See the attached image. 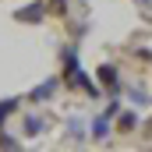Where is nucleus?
Listing matches in <instances>:
<instances>
[{
	"label": "nucleus",
	"mask_w": 152,
	"mask_h": 152,
	"mask_svg": "<svg viewBox=\"0 0 152 152\" xmlns=\"http://www.w3.org/2000/svg\"><path fill=\"white\" fill-rule=\"evenodd\" d=\"M18 106H21V99L14 96V99H0V131H4V124L11 120V117L18 113Z\"/></svg>",
	"instance_id": "6"
},
{
	"label": "nucleus",
	"mask_w": 152,
	"mask_h": 152,
	"mask_svg": "<svg viewBox=\"0 0 152 152\" xmlns=\"http://www.w3.org/2000/svg\"><path fill=\"white\" fill-rule=\"evenodd\" d=\"M134 127H138V117L131 113V110H127V113H120V131H134Z\"/></svg>",
	"instance_id": "8"
},
{
	"label": "nucleus",
	"mask_w": 152,
	"mask_h": 152,
	"mask_svg": "<svg viewBox=\"0 0 152 152\" xmlns=\"http://www.w3.org/2000/svg\"><path fill=\"white\" fill-rule=\"evenodd\" d=\"M64 7H67V0H53V11L57 14H64Z\"/></svg>",
	"instance_id": "10"
},
{
	"label": "nucleus",
	"mask_w": 152,
	"mask_h": 152,
	"mask_svg": "<svg viewBox=\"0 0 152 152\" xmlns=\"http://www.w3.org/2000/svg\"><path fill=\"white\" fill-rule=\"evenodd\" d=\"M42 131H46V120L42 117H25V134L28 138H39Z\"/></svg>",
	"instance_id": "7"
},
{
	"label": "nucleus",
	"mask_w": 152,
	"mask_h": 152,
	"mask_svg": "<svg viewBox=\"0 0 152 152\" xmlns=\"http://www.w3.org/2000/svg\"><path fill=\"white\" fill-rule=\"evenodd\" d=\"M57 85H60V78H46L39 88H32V92H28V103H46V99L57 92Z\"/></svg>",
	"instance_id": "3"
},
{
	"label": "nucleus",
	"mask_w": 152,
	"mask_h": 152,
	"mask_svg": "<svg viewBox=\"0 0 152 152\" xmlns=\"http://www.w3.org/2000/svg\"><path fill=\"white\" fill-rule=\"evenodd\" d=\"M60 60H64V78H60V81H64V85H71V81H75V75L81 71V67H78V50H75V46H64Z\"/></svg>",
	"instance_id": "2"
},
{
	"label": "nucleus",
	"mask_w": 152,
	"mask_h": 152,
	"mask_svg": "<svg viewBox=\"0 0 152 152\" xmlns=\"http://www.w3.org/2000/svg\"><path fill=\"white\" fill-rule=\"evenodd\" d=\"M88 131H92V138H96V142H106V138H110V117H106V113L92 117V124H88Z\"/></svg>",
	"instance_id": "5"
},
{
	"label": "nucleus",
	"mask_w": 152,
	"mask_h": 152,
	"mask_svg": "<svg viewBox=\"0 0 152 152\" xmlns=\"http://www.w3.org/2000/svg\"><path fill=\"white\" fill-rule=\"evenodd\" d=\"M14 18H18L21 25H39V21L46 18V4H25V7L14 11Z\"/></svg>",
	"instance_id": "1"
},
{
	"label": "nucleus",
	"mask_w": 152,
	"mask_h": 152,
	"mask_svg": "<svg viewBox=\"0 0 152 152\" xmlns=\"http://www.w3.org/2000/svg\"><path fill=\"white\" fill-rule=\"evenodd\" d=\"M0 149H18V138H7V134L0 131Z\"/></svg>",
	"instance_id": "9"
},
{
	"label": "nucleus",
	"mask_w": 152,
	"mask_h": 152,
	"mask_svg": "<svg viewBox=\"0 0 152 152\" xmlns=\"http://www.w3.org/2000/svg\"><path fill=\"white\" fill-rule=\"evenodd\" d=\"M96 75L103 78V85H106V92H120V78H117V67L113 64H99V71H96Z\"/></svg>",
	"instance_id": "4"
}]
</instances>
